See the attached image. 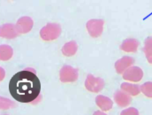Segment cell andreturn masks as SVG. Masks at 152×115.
Wrapping results in <instances>:
<instances>
[{"label":"cell","instance_id":"obj_1","mask_svg":"<svg viewBox=\"0 0 152 115\" xmlns=\"http://www.w3.org/2000/svg\"><path fill=\"white\" fill-rule=\"evenodd\" d=\"M9 91L12 97L20 103H30L37 99L41 91V82L36 74L23 70L11 78Z\"/></svg>","mask_w":152,"mask_h":115},{"label":"cell","instance_id":"obj_2","mask_svg":"<svg viewBox=\"0 0 152 115\" xmlns=\"http://www.w3.org/2000/svg\"><path fill=\"white\" fill-rule=\"evenodd\" d=\"M61 34V26L58 23H48L40 31V37L43 41H54Z\"/></svg>","mask_w":152,"mask_h":115},{"label":"cell","instance_id":"obj_3","mask_svg":"<svg viewBox=\"0 0 152 115\" xmlns=\"http://www.w3.org/2000/svg\"><path fill=\"white\" fill-rule=\"evenodd\" d=\"M104 21L100 19H92L89 20L86 24V29L88 33L91 37L97 38L99 37L104 31Z\"/></svg>","mask_w":152,"mask_h":115},{"label":"cell","instance_id":"obj_4","mask_svg":"<svg viewBox=\"0 0 152 115\" xmlns=\"http://www.w3.org/2000/svg\"><path fill=\"white\" fill-rule=\"evenodd\" d=\"M85 88L90 92L98 93L104 88V81L102 78L95 77L92 75H88L85 81Z\"/></svg>","mask_w":152,"mask_h":115},{"label":"cell","instance_id":"obj_5","mask_svg":"<svg viewBox=\"0 0 152 115\" xmlns=\"http://www.w3.org/2000/svg\"><path fill=\"white\" fill-rule=\"evenodd\" d=\"M79 76L78 69L74 68L71 66H64L59 72V79L60 81L64 83L67 82H75L77 81Z\"/></svg>","mask_w":152,"mask_h":115},{"label":"cell","instance_id":"obj_6","mask_svg":"<svg viewBox=\"0 0 152 115\" xmlns=\"http://www.w3.org/2000/svg\"><path fill=\"white\" fill-rule=\"evenodd\" d=\"M123 79L131 82H139L143 77V71L138 67H130L123 74Z\"/></svg>","mask_w":152,"mask_h":115},{"label":"cell","instance_id":"obj_7","mask_svg":"<svg viewBox=\"0 0 152 115\" xmlns=\"http://www.w3.org/2000/svg\"><path fill=\"white\" fill-rule=\"evenodd\" d=\"M34 25V21L30 17L25 16L20 18L16 22V29L19 34H27L28 33Z\"/></svg>","mask_w":152,"mask_h":115},{"label":"cell","instance_id":"obj_8","mask_svg":"<svg viewBox=\"0 0 152 115\" xmlns=\"http://www.w3.org/2000/svg\"><path fill=\"white\" fill-rule=\"evenodd\" d=\"M134 63V59L132 57L124 56L123 58L119 59L115 63V70L117 74L122 75L128 67H132V65Z\"/></svg>","mask_w":152,"mask_h":115},{"label":"cell","instance_id":"obj_9","mask_svg":"<svg viewBox=\"0 0 152 115\" xmlns=\"http://www.w3.org/2000/svg\"><path fill=\"white\" fill-rule=\"evenodd\" d=\"M114 101L119 107H126L130 105L132 97L126 92L123 90H118L114 94Z\"/></svg>","mask_w":152,"mask_h":115},{"label":"cell","instance_id":"obj_10","mask_svg":"<svg viewBox=\"0 0 152 115\" xmlns=\"http://www.w3.org/2000/svg\"><path fill=\"white\" fill-rule=\"evenodd\" d=\"M1 37L6 39H14L18 37V30L16 25L13 24H4L1 28Z\"/></svg>","mask_w":152,"mask_h":115},{"label":"cell","instance_id":"obj_11","mask_svg":"<svg viewBox=\"0 0 152 115\" xmlns=\"http://www.w3.org/2000/svg\"><path fill=\"white\" fill-rule=\"evenodd\" d=\"M96 104L103 112H108L113 109V102L111 98L105 96L99 95L96 97Z\"/></svg>","mask_w":152,"mask_h":115},{"label":"cell","instance_id":"obj_12","mask_svg":"<svg viewBox=\"0 0 152 115\" xmlns=\"http://www.w3.org/2000/svg\"><path fill=\"white\" fill-rule=\"evenodd\" d=\"M139 41L134 38L125 39L120 44V50L125 52H136L139 47Z\"/></svg>","mask_w":152,"mask_h":115},{"label":"cell","instance_id":"obj_13","mask_svg":"<svg viewBox=\"0 0 152 115\" xmlns=\"http://www.w3.org/2000/svg\"><path fill=\"white\" fill-rule=\"evenodd\" d=\"M120 89H121V90H123V91L126 92L127 94H129L131 97H135V96H137V95H139L141 93V89H140L139 85L129 83V82L121 83Z\"/></svg>","mask_w":152,"mask_h":115},{"label":"cell","instance_id":"obj_14","mask_svg":"<svg viewBox=\"0 0 152 115\" xmlns=\"http://www.w3.org/2000/svg\"><path fill=\"white\" fill-rule=\"evenodd\" d=\"M78 50V45L75 41H70L64 44V46L61 49V51L64 56L66 57H72L75 55Z\"/></svg>","mask_w":152,"mask_h":115},{"label":"cell","instance_id":"obj_15","mask_svg":"<svg viewBox=\"0 0 152 115\" xmlns=\"http://www.w3.org/2000/svg\"><path fill=\"white\" fill-rule=\"evenodd\" d=\"M13 54L12 48L9 45H1L0 46V59L2 61L9 60Z\"/></svg>","mask_w":152,"mask_h":115},{"label":"cell","instance_id":"obj_16","mask_svg":"<svg viewBox=\"0 0 152 115\" xmlns=\"http://www.w3.org/2000/svg\"><path fill=\"white\" fill-rule=\"evenodd\" d=\"M141 92L147 97L152 98V81H146L140 87Z\"/></svg>","mask_w":152,"mask_h":115},{"label":"cell","instance_id":"obj_17","mask_svg":"<svg viewBox=\"0 0 152 115\" xmlns=\"http://www.w3.org/2000/svg\"><path fill=\"white\" fill-rule=\"evenodd\" d=\"M143 51L146 57H149L152 54V37H149L144 41Z\"/></svg>","mask_w":152,"mask_h":115},{"label":"cell","instance_id":"obj_18","mask_svg":"<svg viewBox=\"0 0 152 115\" xmlns=\"http://www.w3.org/2000/svg\"><path fill=\"white\" fill-rule=\"evenodd\" d=\"M121 115H138L139 114V111L137 110V109H135V108H133V107H131V108H127V109H126V110H123L122 112H121Z\"/></svg>","mask_w":152,"mask_h":115},{"label":"cell","instance_id":"obj_19","mask_svg":"<svg viewBox=\"0 0 152 115\" xmlns=\"http://www.w3.org/2000/svg\"><path fill=\"white\" fill-rule=\"evenodd\" d=\"M147 60H148V62H149L151 65H152V54L151 55V56L147 57Z\"/></svg>","mask_w":152,"mask_h":115}]
</instances>
